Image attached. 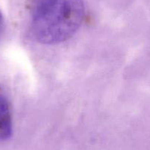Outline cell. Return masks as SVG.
Listing matches in <instances>:
<instances>
[{
	"mask_svg": "<svg viewBox=\"0 0 150 150\" xmlns=\"http://www.w3.org/2000/svg\"><path fill=\"white\" fill-rule=\"evenodd\" d=\"M84 16L82 0H34L30 23L32 35L41 44H59L74 35Z\"/></svg>",
	"mask_w": 150,
	"mask_h": 150,
	"instance_id": "1",
	"label": "cell"
},
{
	"mask_svg": "<svg viewBox=\"0 0 150 150\" xmlns=\"http://www.w3.org/2000/svg\"><path fill=\"white\" fill-rule=\"evenodd\" d=\"M13 122L8 98L0 88V141L8 139L12 135Z\"/></svg>",
	"mask_w": 150,
	"mask_h": 150,
	"instance_id": "2",
	"label": "cell"
},
{
	"mask_svg": "<svg viewBox=\"0 0 150 150\" xmlns=\"http://www.w3.org/2000/svg\"><path fill=\"white\" fill-rule=\"evenodd\" d=\"M3 29H4V18L2 13H1V11H0V36H1V35H2V31H3Z\"/></svg>",
	"mask_w": 150,
	"mask_h": 150,
	"instance_id": "3",
	"label": "cell"
}]
</instances>
